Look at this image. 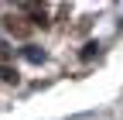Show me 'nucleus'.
I'll use <instances>...</instances> for the list:
<instances>
[{
	"mask_svg": "<svg viewBox=\"0 0 123 120\" xmlns=\"http://www.w3.org/2000/svg\"><path fill=\"white\" fill-rule=\"evenodd\" d=\"M4 27H7V34H14V38H27L31 34V24H24V17H17V14H7Z\"/></svg>",
	"mask_w": 123,
	"mask_h": 120,
	"instance_id": "f257e3e1",
	"label": "nucleus"
},
{
	"mask_svg": "<svg viewBox=\"0 0 123 120\" xmlns=\"http://www.w3.org/2000/svg\"><path fill=\"white\" fill-rule=\"evenodd\" d=\"M17 69H10V65H0V82H10V86H17Z\"/></svg>",
	"mask_w": 123,
	"mask_h": 120,
	"instance_id": "f03ea898",
	"label": "nucleus"
},
{
	"mask_svg": "<svg viewBox=\"0 0 123 120\" xmlns=\"http://www.w3.org/2000/svg\"><path fill=\"white\" fill-rule=\"evenodd\" d=\"M31 10V24H41V27H48V14H44L41 7H27Z\"/></svg>",
	"mask_w": 123,
	"mask_h": 120,
	"instance_id": "7ed1b4c3",
	"label": "nucleus"
},
{
	"mask_svg": "<svg viewBox=\"0 0 123 120\" xmlns=\"http://www.w3.org/2000/svg\"><path fill=\"white\" fill-rule=\"evenodd\" d=\"M24 58H27V62H41V58H44V52H41V48H34V45H31V48L24 52Z\"/></svg>",
	"mask_w": 123,
	"mask_h": 120,
	"instance_id": "20e7f679",
	"label": "nucleus"
},
{
	"mask_svg": "<svg viewBox=\"0 0 123 120\" xmlns=\"http://www.w3.org/2000/svg\"><path fill=\"white\" fill-rule=\"evenodd\" d=\"M10 55H14V48H10V45H0V65H4V62H10Z\"/></svg>",
	"mask_w": 123,
	"mask_h": 120,
	"instance_id": "39448f33",
	"label": "nucleus"
},
{
	"mask_svg": "<svg viewBox=\"0 0 123 120\" xmlns=\"http://www.w3.org/2000/svg\"><path fill=\"white\" fill-rule=\"evenodd\" d=\"M92 55H99V45H86L82 48V58H92Z\"/></svg>",
	"mask_w": 123,
	"mask_h": 120,
	"instance_id": "423d86ee",
	"label": "nucleus"
}]
</instances>
